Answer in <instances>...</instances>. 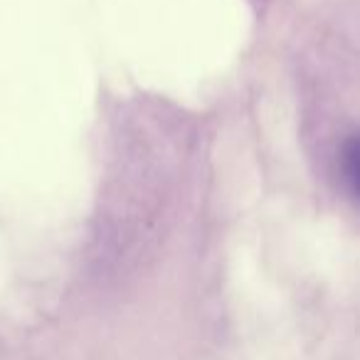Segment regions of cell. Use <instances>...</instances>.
Here are the masks:
<instances>
[{"label":"cell","mask_w":360,"mask_h":360,"mask_svg":"<svg viewBox=\"0 0 360 360\" xmlns=\"http://www.w3.org/2000/svg\"><path fill=\"white\" fill-rule=\"evenodd\" d=\"M340 178H343L348 193L360 202V134H353L343 141L338 155Z\"/></svg>","instance_id":"cell-1"}]
</instances>
